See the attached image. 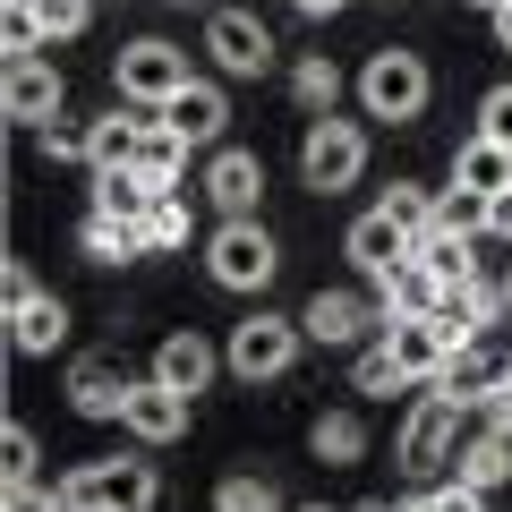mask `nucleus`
<instances>
[{"label": "nucleus", "mask_w": 512, "mask_h": 512, "mask_svg": "<svg viewBox=\"0 0 512 512\" xmlns=\"http://www.w3.org/2000/svg\"><path fill=\"white\" fill-rule=\"evenodd\" d=\"M0 470H9V487L43 478V444H35V427H9V436H0Z\"/></svg>", "instance_id": "e433bc0d"}, {"label": "nucleus", "mask_w": 512, "mask_h": 512, "mask_svg": "<svg viewBox=\"0 0 512 512\" xmlns=\"http://www.w3.org/2000/svg\"><path fill=\"white\" fill-rule=\"evenodd\" d=\"M35 18H43V35H52V43H77L94 26V0H35Z\"/></svg>", "instance_id": "4c0bfd02"}, {"label": "nucleus", "mask_w": 512, "mask_h": 512, "mask_svg": "<svg viewBox=\"0 0 512 512\" xmlns=\"http://www.w3.org/2000/svg\"><path fill=\"white\" fill-rule=\"evenodd\" d=\"M214 367H231V359H222L197 325H180V333H163V342H154V367H146V376H163L171 393H188V402H197L205 384H214Z\"/></svg>", "instance_id": "ddd939ff"}, {"label": "nucleus", "mask_w": 512, "mask_h": 512, "mask_svg": "<svg viewBox=\"0 0 512 512\" xmlns=\"http://www.w3.org/2000/svg\"><path fill=\"white\" fill-rule=\"evenodd\" d=\"M128 393H137V376H128L120 350H86V359H69V410H77V419H128Z\"/></svg>", "instance_id": "1a4fd4ad"}, {"label": "nucleus", "mask_w": 512, "mask_h": 512, "mask_svg": "<svg viewBox=\"0 0 512 512\" xmlns=\"http://www.w3.org/2000/svg\"><path fill=\"white\" fill-rule=\"evenodd\" d=\"M350 384H359V393H402V359H393V350H384V333L376 342H359V359H350Z\"/></svg>", "instance_id": "72a5a7b5"}, {"label": "nucleus", "mask_w": 512, "mask_h": 512, "mask_svg": "<svg viewBox=\"0 0 512 512\" xmlns=\"http://www.w3.org/2000/svg\"><path fill=\"white\" fill-rule=\"evenodd\" d=\"M427 94H436V77H427L419 52H367V69H359V111L367 120H419Z\"/></svg>", "instance_id": "20e7f679"}, {"label": "nucleus", "mask_w": 512, "mask_h": 512, "mask_svg": "<svg viewBox=\"0 0 512 512\" xmlns=\"http://www.w3.org/2000/svg\"><path fill=\"white\" fill-rule=\"evenodd\" d=\"M299 333L325 342V350H350V342H367V333H384V308L367 291H316L308 308H299Z\"/></svg>", "instance_id": "9b49d317"}, {"label": "nucleus", "mask_w": 512, "mask_h": 512, "mask_svg": "<svg viewBox=\"0 0 512 512\" xmlns=\"http://www.w3.org/2000/svg\"><path fill=\"white\" fill-rule=\"evenodd\" d=\"M478 410H487V436H512V393H487Z\"/></svg>", "instance_id": "c03bdc74"}, {"label": "nucleus", "mask_w": 512, "mask_h": 512, "mask_svg": "<svg viewBox=\"0 0 512 512\" xmlns=\"http://www.w3.org/2000/svg\"><path fill=\"white\" fill-rule=\"evenodd\" d=\"M60 342H69V299L60 291H35V299L9 308V350H18V359H52Z\"/></svg>", "instance_id": "a211bd4d"}, {"label": "nucleus", "mask_w": 512, "mask_h": 512, "mask_svg": "<svg viewBox=\"0 0 512 512\" xmlns=\"http://www.w3.org/2000/svg\"><path fill=\"white\" fill-rule=\"evenodd\" d=\"M77 248H86V265H128V256H146V239H137V222L86 214V231H77Z\"/></svg>", "instance_id": "cd10ccee"}, {"label": "nucleus", "mask_w": 512, "mask_h": 512, "mask_svg": "<svg viewBox=\"0 0 512 512\" xmlns=\"http://www.w3.org/2000/svg\"><path fill=\"white\" fill-rule=\"evenodd\" d=\"M359 171H367V128L342 120V111L308 120V137H299V180H308L316 197H333V188H350Z\"/></svg>", "instance_id": "39448f33"}, {"label": "nucleus", "mask_w": 512, "mask_h": 512, "mask_svg": "<svg viewBox=\"0 0 512 512\" xmlns=\"http://www.w3.org/2000/svg\"><path fill=\"white\" fill-rule=\"evenodd\" d=\"M205 274H214L222 291L256 299L265 282L282 274V248H274V231H265V222H214V239H205Z\"/></svg>", "instance_id": "f03ea898"}, {"label": "nucleus", "mask_w": 512, "mask_h": 512, "mask_svg": "<svg viewBox=\"0 0 512 512\" xmlns=\"http://www.w3.org/2000/svg\"><path fill=\"white\" fill-rule=\"evenodd\" d=\"M128 171L154 188V197H188L180 171H188V137L163 120V111H146V128H137V154H128Z\"/></svg>", "instance_id": "4468645a"}, {"label": "nucleus", "mask_w": 512, "mask_h": 512, "mask_svg": "<svg viewBox=\"0 0 512 512\" xmlns=\"http://www.w3.org/2000/svg\"><path fill=\"white\" fill-rule=\"evenodd\" d=\"M60 504L69 512H154L163 504V478L146 453H111V461H77L60 478Z\"/></svg>", "instance_id": "f257e3e1"}, {"label": "nucleus", "mask_w": 512, "mask_h": 512, "mask_svg": "<svg viewBox=\"0 0 512 512\" xmlns=\"http://www.w3.org/2000/svg\"><path fill=\"white\" fill-rule=\"evenodd\" d=\"M0 512H69V504H60L52 478H26V487H9V504H0Z\"/></svg>", "instance_id": "a19ab883"}, {"label": "nucleus", "mask_w": 512, "mask_h": 512, "mask_svg": "<svg viewBox=\"0 0 512 512\" xmlns=\"http://www.w3.org/2000/svg\"><path fill=\"white\" fill-rule=\"evenodd\" d=\"M436 393L453 410H478L487 402V393H504V359H495L487 342H470V350H453V359H444V376H436Z\"/></svg>", "instance_id": "aec40b11"}, {"label": "nucleus", "mask_w": 512, "mask_h": 512, "mask_svg": "<svg viewBox=\"0 0 512 512\" xmlns=\"http://www.w3.org/2000/svg\"><path fill=\"white\" fill-rule=\"evenodd\" d=\"M342 256L359 265L367 282H376V274H393V265H410V256H419V239H410L402 222H393V214L376 205V214H359V222L342 231Z\"/></svg>", "instance_id": "2eb2a0df"}, {"label": "nucleus", "mask_w": 512, "mask_h": 512, "mask_svg": "<svg viewBox=\"0 0 512 512\" xmlns=\"http://www.w3.org/2000/svg\"><path fill=\"white\" fill-rule=\"evenodd\" d=\"M111 86H120L128 111H163L171 94L188 86V52L163 43V35H137V43H120V60H111Z\"/></svg>", "instance_id": "7ed1b4c3"}, {"label": "nucleus", "mask_w": 512, "mask_h": 512, "mask_svg": "<svg viewBox=\"0 0 512 512\" xmlns=\"http://www.w3.org/2000/svg\"><path fill=\"white\" fill-rule=\"evenodd\" d=\"M308 453L325 461V470H350V461H367V419H359V410H316Z\"/></svg>", "instance_id": "b1692460"}, {"label": "nucleus", "mask_w": 512, "mask_h": 512, "mask_svg": "<svg viewBox=\"0 0 512 512\" xmlns=\"http://www.w3.org/2000/svg\"><path fill=\"white\" fill-rule=\"evenodd\" d=\"M478 137L512 146V86H487V94H478Z\"/></svg>", "instance_id": "ea45409f"}, {"label": "nucleus", "mask_w": 512, "mask_h": 512, "mask_svg": "<svg viewBox=\"0 0 512 512\" xmlns=\"http://www.w3.org/2000/svg\"><path fill=\"white\" fill-rule=\"evenodd\" d=\"M453 188H470V197H504V188H512V146H495V137H461V146H453Z\"/></svg>", "instance_id": "5701e85b"}, {"label": "nucleus", "mask_w": 512, "mask_h": 512, "mask_svg": "<svg viewBox=\"0 0 512 512\" xmlns=\"http://www.w3.org/2000/svg\"><path fill=\"white\" fill-rule=\"evenodd\" d=\"M299 512H325V504H299Z\"/></svg>", "instance_id": "864d4df0"}, {"label": "nucleus", "mask_w": 512, "mask_h": 512, "mask_svg": "<svg viewBox=\"0 0 512 512\" xmlns=\"http://www.w3.org/2000/svg\"><path fill=\"white\" fill-rule=\"evenodd\" d=\"M35 291H43V282H35V274H26L18 256H9V265H0V299H9V308H18V299H35Z\"/></svg>", "instance_id": "37998d69"}, {"label": "nucleus", "mask_w": 512, "mask_h": 512, "mask_svg": "<svg viewBox=\"0 0 512 512\" xmlns=\"http://www.w3.org/2000/svg\"><path fill=\"white\" fill-rule=\"evenodd\" d=\"M163 120L180 128L188 146H222V120H231V103H222V86H214V77H188V86L163 103Z\"/></svg>", "instance_id": "6ab92c4d"}, {"label": "nucleus", "mask_w": 512, "mask_h": 512, "mask_svg": "<svg viewBox=\"0 0 512 512\" xmlns=\"http://www.w3.org/2000/svg\"><path fill=\"white\" fill-rule=\"evenodd\" d=\"M453 478H461V487H478V495L512 487V436H470L453 453Z\"/></svg>", "instance_id": "a878e982"}, {"label": "nucleus", "mask_w": 512, "mask_h": 512, "mask_svg": "<svg viewBox=\"0 0 512 512\" xmlns=\"http://www.w3.org/2000/svg\"><path fill=\"white\" fill-rule=\"evenodd\" d=\"M487 26H495V52H512V0H504V9H495Z\"/></svg>", "instance_id": "de8ad7c7"}, {"label": "nucleus", "mask_w": 512, "mask_h": 512, "mask_svg": "<svg viewBox=\"0 0 512 512\" xmlns=\"http://www.w3.org/2000/svg\"><path fill=\"white\" fill-rule=\"evenodd\" d=\"M504 308H512V265H504Z\"/></svg>", "instance_id": "8fccbe9b"}, {"label": "nucleus", "mask_w": 512, "mask_h": 512, "mask_svg": "<svg viewBox=\"0 0 512 512\" xmlns=\"http://www.w3.org/2000/svg\"><path fill=\"white\" fill-rule=\"evenodd\" d=\"M384 350L402 359L410 384H436L444 359H453V333H444V316H393V325H384Z\"/></svg>", "instance_id": "dca6fc26"}, {"label": "nucleus", "mask_w": 512, "mask_h": 512, "mask_svg": "<svg viewBox=\"0 0 512 512\" xmlns=\"http://www.w3.org/2000/svg\"><path fill=\"white\" fill-rule=\"evenodd\" d=\"M0 111L18 128H52L60 111H69V77L52 69V60H9V77H0Z\"/></svg>", "instance_id": "f8f14e48"}, {"label": "nucleus", "mask_w": 512, "mask_h": 512, "mask_svg": "<svg viewBox=\"0 0 512 512\" xmlns=\"http://www.w3.org/2000/svg\"><path fill=\"white\" fill-rule=\"evenodd\" d=\"M86 214H111V222H146L154 214V188L137 171H94V205Z\"/></svg>", "instance_id": "bb28decb"}, {"label": "nucleus", "mask_w": 512, "mask_h": 512, "mask_svg": "<svg viewBox=\"0 0 512 512\" xmlns=\"http://www.w3.org/2000/svg\"><path fill=\"white\" fill-rule=\"evenodd\" d=\"M214 512H282V495H274V478H256V470H231L214 487Z\"/></svg>", "instance_id": "f704fd0d"}, {"label": "nucleus", "mask_w": 512, "mask_h": 512, "mask_svg": "<svg viewBox=\"0 0 512 512\" xmlns=\"http://www.w3.org/2000/svg\"><path fill=\"white\" fill-rule=\"evenodd\" d=\"M376 308H384V325H393V316H436V308H444V282L427 274L419 256H410V265L376 274Z\"/></svg>", "instance_id": "4be33fe9"}, {"label": "nucleus", "mask_w": 512, "mask_h": 512, "mask_svg": "<svg viewBox=\"0 0 512 512\" xmlns=\"http://www.w3.org/2000/svg\"><path fill=\"white\" fill-rule=\"evenodd\" d=\"M120 427L146 444V453H154V444H180V436H188V393H171L163 376H137V393H128V419H120Z\"/></svg>", "instance_id": "f3484780"}, {"label": "nucleus", "mask_w": 512, "mask_h": 512, "mask_svg": "<svg viewBox=\"0 0 512 512\" xmlns=\"http://www.w3.org/2000/svg\"><path fill=\"white\" fill-rule=\"evenodd\" d=\"M402 512H487V495H478V487H461V478H444V487H419Z\"/></svg>", "instance_id": "58836bf2"}, {"label": "nucleus", "mask_w": 512, "mask_h": 512, "mask_svg": "<svg viewBox=\"0 0 512 512\" xmlns=\"http://www.w3.org/2000/svg\"><path fill=\"white\" fill-rule=\"evenodd\" d=\"M393 453H402V470H410V478L453 470V453H461V410L444 402V393H427V402L402 419V444H393Z\"/></svg>", "instance_id": "0eeeda50"}, {"label": "nucleus", "mask_w": 512, "mask_h": 512, "mask_svg": "<svg viewBox=\"0 0 512 512\" xmlns=\"http://www.w3.org/2000/svg\"><path fill=\"white\" fill-rule=\"evenodd\" d=\"M205 205H214L222 222H256V197H265V154L248 146H214V163H205Z\"/></svg>", "instance_id": "9d476101"}, {"label": "nucleus", "mask_w": 512, "mask_h": 512, "mask_svg": "<svg viewBox=\"0 0 512 512\" xmlns=\"http://www.w3.org/2000/svg\"><path fill=\"white\" fill-rule=\"evenodd\" d=\"M171 9H205V0H171Z\"/></svg>", "instance_id": "3c124183"}, {"label": "nucleus", "mask_w": 512, "mask_h": 512, "mask_svg": "<svg viewBox=\"0 0 512 512\" xmlns=\"http://www.w3.org/2000/svg\"><path fill=\"white\" fill-rule=\"evenodd\" d=\"M470 9H487V18H495V9H504V0H470Z\"/></svg>", "instance_id": "09e8293b"}, {"label": "nucleus", "mask_w": 512, "mask_h": 512, "mask_svg": "<svg viewBox=\"0 0 512 512\" xmlns=\"http://www.w3.org/2000/svg\"><path fill=\"white\" fill-rule=\"evenodd\" d=\"M487 239H512V188H504V197H487Z\"/></svg>", "instance_id": "a18cd8bd"}, {"label": "nucleus", "mask_w": 512, "mask_h": 512, "mask_svg": "<svg viewBox=\"0 0 512 512\" xmlns=\"http://www.w3.org/2000/svg\"><path fill=\"white\" fill-rule=\"evenodd\" d=\"M291 103L308 111V120H325V111L342 103V69H333L325 52H308V60H299V69H291Z\"/></svg>", "instance_id": "c85d7f7f"}, {"label": "nucleus", "mask_w": 512, "mask_h": 512, "mask_svg": "<svg viewBox=\"0 0 512 512\" xmlns=\"http://www.w3.org/2000/svg\"><path fill=\"white\" fill-rule=\"evenodd\" d=\"M470 239L478 231H453V222H436V231L419 239V265L444 282V291H453V282H478V248H470Z\"/></svg>", "instance_id": "393cba45"}, {"label": "nucleus", "mask_w": 512, "mask_h": 512, "mask_svg": "<svg viewBox=\"0 0 512 512\" xmlns=\"http://www.w3.org/2000/svg\"><path fill=\"white\" fill-rule=\"evenodd\" d=\"M436 316H444V333H453V350H470L478 333H487L495 316H512V308H504V282H453Z\"/></svg>", "instance_id": "412c9836"}, {"label": "nucleus", "mask_w": 512, "mask_h": 512, "mask_svg": "<svg viewBox=\"0 0 512 512\" xmlns=\"http://www.w3.org/2000/svg\"><path fill=\"white\" fill-rule=\"evenodd\" d=\"M35 137H43V163H86L94 171V120H52Z\"/></svg>", "instance_id": "c9c22d12"}, {"label": "nucleus", "mask_w": 512, "mask_h": 512, "mask_svg": "<svg viewBox=\"0 0 512 512\" xmlns=\"http://www.w3.org/2000/svg\"><path fill=\"white\" fill-rule=\"evenodd\" d=\"M504 393H512V359H504Z\"/></svg>", "instance_id": "603ef678"}, {"label": "nucleus", "mask_w": 512, "mask_h": 512, "mask_svg": "<svg viewBox=\"0 0 512 512\" xmlns=\"http://www.w3.org/2000/svg\"><path fill=\"white\" fill-rule=\"evenodd\" d=\"M137 239H146V256H171V248H188V197H154V214L137 222Z\"/></svg>", "instance_id": "473e14b6"}, {"label": "nucleus", "mask_w": 512, "mask_h": 512, "mask_svg": "<svg viewBox=\"0 0 512 512\" xmlns=\"http://www.w3.org/2000/svg\"><path fill=\"white\" fill-rule=\"evenodd\" d=\"M291 9H299V18H342L350 0H291Z\"/></svg>", "instance_id": "49530a36"}, {"label": "nucleus", "mask_w": 512, "mask_h": 512, "mask_svg": "<svg viewBox=\"0 0 512 512\" xmlns=\"http://www.w3.org/2000/svg\"><path fill=\"white\" fill-rule=\"evenodd\" d=\"M205 52H214L222 77H265L282 43H274V26L248 18V9H214V18H205Z\"/></svg>", "instance_id": "6e6552de"}, {"label": "nucleus", "mask_w": 512, "mask_h": 512, "mask_svg": "<svg viewBox=\"0 0 512 512\" xmlns=\"http://www.w3.org/2000/svg\"><path fill=\"white\" fill-rule=\"evenodd\" d=\"M444 222H453V231H487V197L453 188V197H444Z\"/></svg>", "instance_id": "79ce46f5"}, {"label": "nucleus", "mask_w": 512, "mask_h": 512, "mask_svg": "<svg viewBox=\"0 0 512 512\" xmlns=\"http://www.w3.org/2000/svg\"><path fill=\"white\" fill-rule=\"evenodd\" d=\"M299 316H274V308H256V316H239L231 325V342H222V359H231V376H248V384H265V376H282V367L299 359Z\"/></svg>", "instance_id": "423d86ee"}, {"label": "nucleus", "mask_w": 512, "mask_h": 512, "mask_svg": "<svg viewBox=\"0 0 512 512\" xmlns=\"http://www.w3.org/2000/svg\"><path fill=\"white\" fill-rule=\"evenodd\" d=\"M0 52H9V60H43V52H52L35 0H9V9H0Z\"/></svg>", "instance_id": "2f4dec72"}, {"label": "nucleus", "mask_w": 512, "mask_h": 512, "mask_svg": "<svg viewBox=\"0 0 512 512\" xmlns=\"http://www.w3.org/2000/svg\"><path fill=\"white\" fill-rule=\"evenodd\" d=\"M384 214L402 222L410 239H427L444 222V197H436V188H419V180H393V188H384Z\"/></svg>", "instance_id": "c756f323"}, {"label": "nucleus", "mask_w": 512, "mask_h": 512, "mask_svg": "<svg viewBox=\"0 0 512 512\" xmlns=\"http://www.w3.org/2000/svg\"><path fill=\"white\" fill-rule=\"evenodd\" d=\"M137 128H146V111H103V120H94V171H128Z\"/></svg>", "instance_id": "7c9ffc66"}]
</instances>
